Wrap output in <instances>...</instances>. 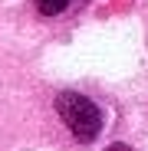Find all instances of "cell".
<instances>
[{
	"label": "cell",
	"instance_id": "cell-1",
	"mask_svg": "<svg viewBox=\"0 0 148 151\" xmlns=\"http://www.w3.org/2000/svg\"><path fill=\"white\" fill-rule=\"evenodd\" d=\"M56 112H59L63 125L79 141H92L102 132V109L92 99H86L82 92H59L56 95Z\"/></svg>",
	"mask_w": 148,
	"mask_h": 151
},
{
	"label": "cell",
	"instance_id": "cell-2",
	"mask_svg": "<svg viewBox=\"0 0 148 151\" xmlns=\"http://www.w3.org/2000/svg\"><path fill=\"white\" fill-rule=\"evenodd\" d=\"M66 7H69V0H36V10L43 17H59Z\"/></svg>",
	"mask_w": 148,
	"mask_h": 151
}]
</instances>
